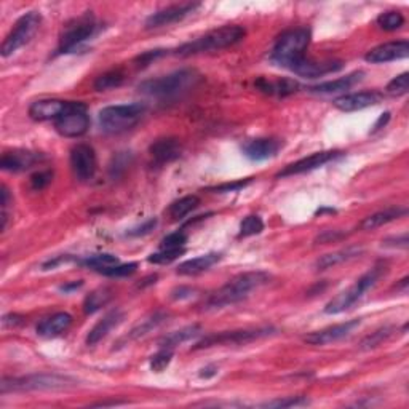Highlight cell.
Wrapping results in <instances>:
<instances>
[{"mask_svg":"<svg viewBox=\"0 0 409 409\" xmlns=\"http://www.w3.org/2000/svg\"><path fill=\"white\" fill-rule=\"evenodd\" d=\"M271 277L264 272H245L227 282L224 287L211 294L208 301L203 304L205 310H217L227 305L237 304L250 296L251 291L266 284Z\"/></svg>","mask_w":409,"mask_h":409,"instance_id":"6da1fadb","label":"cell"},{"mask_svg":"<svg viewBox=\"0 0 409 409\" xmlns=\"http://www.w3.org/2000/svg\"><path fill=\"white\" fill-rule=\"evenodd\" d=\"M246 30L242 26H222L219 29L201 35V37L192 40V42L181 45L176 50V55L190 56L199 53H208V51H217L234 46L245 39Z\"/></svg>","mask_w":409,"mask_h":409,"instance_id":"7a4b0ae2","label":"cell"},{"mask_svg":"<svg viewBox=\"0 0 409 409\" xmlns=\"http://www.w3.org/2000/svg\"><path fill=\"white\" fill-rule=\"evenodd\" d=\"M310 44V30L305 28L289 29L278 37L272 50V61L293 71L305 60V50Z\"/></svg>","mask_w":409,"mask_h":409,"instance_id":"3957f363","label":"cell"},{"mask_svg":"<svg viewBox=\"0 0 409 409\" xmlns=\"http://www.w3.org/2000/svg\"><path fill=\"white\" fill-rule=\"evenodd\" d=\"M200 80V74L194 69H181L172 74L151 79L139 84L138 90L154 98H176L194 88Z\"/></svg>","mask_w":409,"mask_h":409,"instance_id":"277c9868","label":"cell"},{"mask_svg":"<svg viewBox=\"0 0 409 409\" xmlns=\"http://www.w3.org/2000/svg\"><path fill=\"white\" fill-rule=\"evenodd\" d=\"M77 382L67 376L60 374H30L26 377H3L0 390L7 392H33V390H63L74 387Z\"/></svg>","mask_w":409,"mask_h":409,"instance_id":"5b68a950","label":"cell"},{"mask_svg":"<svg viewBox=\"0 0 409 409\" xmlns=\"http://www.w3.org/2000/svg\"><path fill=\"white\" fill-rule=\"evenodd\" d=\"M144 112H146V106L141 102L109 106L100 112V125L106 133H123L136 125L143 118Z\"/></svg>","mask_w":409,"mask_h":409,"instance_id":"8992f818","label":"cell"},{"mask_svg":"<svg viewBox=\"0 0 409 409\" xmlns=\"http://www.w3.org/2000/svg\"><path fill=\"white\" fill-rule=\"evenodd\" d=\"M384 269L385 267L377 266L374 269H371L367 273H365L363 277H360L358 280L355 282V284H352L349 289H345V291L338 294V296L331 299V301L326 304L325 313L336 315V313H343L345 310H349L352 305L358 302L371 288L376 287V283L379 282L381 275L384 273Z\"/></svg>","mask_w":409,"mask_h":409,"instance_id":"52a82bcc","label":"cell"},{"mask_svg":"<svg viewBox=\"0 0 409 409\" xmlns=\"http://www.w3.org/2000/svg\"><path fill=\"white\" fill-rule=\"evenodd\" d=\"M40 23H42V15L39 12H29L23 15L15 24V28L10 30V34L5 37L2 46H0V55L7 58V56L13 55L15 51L21 48L26 44H29L34 35L37 34Z\"/></svg>","mask_w":409,"mask_h":409,"instance_id":"ba28073f","label":"cell"},{"mask_svg":"<svg viewBox=\"0 0 409 409\" xmlns=\"http://www.w3.org/2000/svg\"><path fill=\"white\" fill-rule=\"evenodd\" d=\"M96 33V21L93 15L87 13L74 23L67 24L64 28V33L61 34L60 39V53H71L75 48H79L82 44H85L88 39L93 37Z\"/></svg>","mask_w":409,"mask_h":409,"instance_id":"9c48e42d","label":"cell"},{"mask_svg":"<svg viewBox=\"0 0 409 409\" xmlns=\"http://www.w3.org/2000/svg\"><path fill=\"white\" fill-rule=\"evenodd\" d=\"M273 328H257V329H242V331H227V333L221 334H211L208 338L201 339L200 343H197L194 347L195 350L199 349H208V347L215 345H245L250 344L253 340H257L266 336L273 334Z\"/></svg>","mask_w":409,"mask_h":409,"instance_id":"30bf717a","label":"cell"},{"mask_svg":"<svg viewBox=\"0 0 409 409\" xmlns=\"http://www.w3.org/2000/svg\"><path fill=\"white\" fill-rule=\"evenodd\" d=\"M55 128L64 138L84 136L90 128V117L87 113V106L82 102H74L69 111L55 120Z\"/></svg>","mask_w":409,"mask_h":409,"instance_id":"8fae6325","label":"cell"},{"mask_svg":"<svg viewBox=\"0 0 409 409\" xmlns=\"http://www.w3.org/2000/svg\"><path fill=\"white\" fill-rule=\"evenodd\" d=\"M71 167L75 178L82 183L93 179L98 168L96 154L93 147L88 144H77L71 151Z\"/></svg>","mask_w":409,"mask_h":409,"instance_id":"7c38bea8","label":"cell"},{"mask_svg":"<svg viewBox=\"0 0 409 409\" xmlns=\"http://www.w3.org/2000/svg\"><path fill=\"white\" fill-rule=\"evenodd\" d=\"M340 155H343V152H340V151L315 152L312 155H309V157L301 158V160H298V162H294L291 165H288V167H284L282 172L277 174V178H288V176L313 172V170L323 167V165L331 162V160L340 157Z\"/></svg>","mask_w":409,"mask_h":409,"instance_id":"4fadbf2b","label":"cell"},{"mask_svg":"<svg viewBox=\"0 0 409 409\" xmlns=\"http://www.w3.org/2000/svg\"><path fill=\"white\" fill-rule=\"evenodd\" d=\"M361 320H349L345 323H339L329 328H325L322 331H315V333L305 336V343L310 345H326L331 343H338V340L347 338V336L354 333L358 328Z\"/></svg>","mask_w":409,"mask_h":409,"instance_id":"5bb4252c","label":"cell"},{"mask_svg":"<svg viewBox=\"0 0 409 409\" xmlns=\"http://www.w3.org/2000/svg\"><path fill=\"white\" fill-rule=\"evenodd\" d=\"M199 3H183V5H172V7L160 10V12L151 15L146 19V29H157L163 28V26L174 24L188 17V15L194 13L199 8Z\"/></svg>","mask_w":409,"mask_h":409,"instance_id":"9a60e30c","label":"cell"},{"mask_svg":"<svg viewBox=\"0 0 409 409\" xmlns=\"http://www.w3.org/2000/svg\"><path fill=\"white\" fill-rule=\"evenodd\" d=\"M408 55H409L408 40H398V42H387L370 50L366 53L365 60L371 64H382V63H390V61L408 58Z\"/></svg>","mask_w":409,"mask_h":409,"instance_id":"2e32d148","label":"cell"},{"mask_svg":"<svg viewBox=\"0 0 409 409\" xmlns=\"http://www.w3.org/2000/svg\"><path fill=\"white\" fill-rule=\"evenodd\" d=\"M384 100V95L379 91H360V93H352V95H344L340 98H336L333 104L336 109L343 112H354L361 111V109L371 107L379 104Z\"/></svg>","mask_w":409,"mask_h":409,"instance_id":"e0dca14e","label":"cell"},{"mask_svg":"<svg viewBox=\"0 0 409 409\" xmlns=\"http://www.w3.org/2000/svg\"><path fill=\"white\" fill-rule=\"evenodd\" d=\"M74 106L72 101H61V100H39L30 104L29 117L35 122H46L56 120L63 116L69 109Z\"/></svg>","mask_w":409,"mask_h":409,"instance_id":"ac0fdd59","label":"cell"},{"mask_svg":"<svg viewBox=\"0 0 409 409\" xmlns=\"http://www.w3.org/2000/svg\"><path fill=\"white\" fill-rule=\"evenodd\" d=\"M282 143L278 139L273 138H257L248 141L243 146V154L253 162H262V160H269L275 157L280 151Z\"/></svg>","mask_w":409,"mask_h":409,"instance_id":"d6986e66","label":"cell"},{"mask_svg":"<svg viewBox=\"0 0 409 409\" xmlns=\"http://www.w3.org/2000/svg\"><path fill=\"white\" fill-rule=\"evenodd\" d=\"M42 160V155L35 154V152H29V151H10L5 152L2 155V160H0V168L3 172H12V173H18V172H24V170L33 168L35 163Z\"/></svg>","mask_w":409,"mask_h":409,"instance_id":"ffe728a7","label":"cell"},{"mask_svg":"<svg viewBox=\"0 0 409 409\" xmlns=\"http://www.w3.org/2000/svg\"><path fill=\"white\" fill-rule=\"evenodd\" d=\"M149 152H151L155 163L165 165L179 158L183 147H181V143L176 138H163L157 139L149 149Z\"/></svg>","mask_w":409,"mask_h":409,"instance_id":"44dd1931","label":"cell"},{"mask_svg":"<svg viewBox=\"0 0 409 409\" xmlns=\"http://www.w3.org/2000/svg\"><path fill=\"white\" fill-rule=\"evenodd\" d=\"M344 67L343 61H322V63H317V61H310L305 58L301 64L294 67L293 72L309 77V79H317V77H323L326 74H333V72H338Z\"/></svg>","mask_w":409,"mask_h":409,"instance_id":"7402d4cb","label":"cell"},{"mask_svg":"<svg viewBox=\"0 0 409 409\" xmlns=\"http://www.w3.org/2000/svg\"><path fill=\"white\" fill-rule=\"evenodd\" d=\"M122 322H123V313L120 310H112V312H109L106 317L100 320V322L93 326L90 333H88L87 345H96L100 340L104 339L113 328H117Z\"/></svg>","mask_w":409,"mask_h":409,"instance_id":"603a6c76","label":"cell"},{"mask_svg":"<svg viewBox=\"0 0 409 409\" xmlns=\"http://www.w3.org/2000/svg\"><path fill=\"white\" fill-rule=\"evenodd\" d=\"M72 325V317L66 312H58L51 317L45 318L37 326V334L42 338H56V336L63 334L64 331Z\"/></svg>","mask_w":409,"mask_h":409,"instance_id":"cb8c5ba5","label":"cell"},{"mask_svg":"<svg viewBox=\"0 0 409 409\" xmlns=\"http://www.w3.org/2000/svg\"><path fill=\"white\" fill-rule=\"evenodd\" d=\"M221 261L219 253H208V255L189 259L183 264H179L178 272L179 275H197V273H201L208 271L210 267H213L216 262Z\"/></svg>","mask_w":409,"mask_h":409,"instance_id":"d4e9b609","label":"cell"},{"mask_svg":"<svg viewBox=\"0 0 409 409\" xmlns=\"http://www.w3.org/2000/svg\"><path fill=\"white\" fill-rule=\"evenodd\" d=\"M408 210L406 208H400V206H393V208H387L384 211H379V213H374L371 216H367L363 219V222L360 224V229L363 230H374L377 227H382L388 224V222H393L400 217L406 216Z\"/></svg>","mask_w":409,"mask_h":409,"instance_id":"484cf974","label":"cell"},{"mask_svg":"<svg viewBox=\"0 0 409 409\" xmlns=\"http://www.w3.org/2000/svg\"><path fill=\"white\" fill-rule=\"evenodd\" d=\"M365 77V72H352V74L345 75V77H340V79H336V80H329V82H323V84H320L317 87H312L310 88V91L312 93H338V91H345L352 88L354 85L361 82V79Z\"/></svg>","mask_w":409,"mask_h":409,"instance_id":"4316f807","label":"cell"},{"mask_svg":"<svg viewBox=\"0 0 409 409\" xmlns=\"http://www.w3.org/2000/svg\"><path fill=\"white\" fill-rule=\"evenodd\" d=\"M256 87L262 93H267V95L289 96V95H293V93L298 91L299 84L291 79H277V80L259 79L256 82Z\"/></svg>","mask_w":409,"mask_h":409,"instance_id":"83f0119b","label":"cell"},{"mask_svg":"<svg viewBox=\"0 0 409 409\" xmlns=\"http://www.w3.org/2000/svg\"><path fill=\"white\" fill-rule=\"evenodd\" d=\"M361 253V248H345V250L336 251V253H329V255L322 256L317 261V269L318 271H326V269H331L338 264H343L350 261V259L356 257Z\"/></svg>","mask_w":409,"mask_h":409,"instance_id":"f1b7e54d","label":"cell"},{"mask_svg":"<svg viewBox=\"0 0 409 409\" xmlns=\"http://www.w3.org/2000/svg\"><path fill=\"white\" fill-rule=\"evenodd\" d=\"M199 334H200V326L192 325V326H188V328H184V329L176 331V333L168 334L167 338H163L162 340H160V345H162V349H172L173 350L176 345L188 343V340H190Z\"/></svg>","mask_w":409,"mask_h":409,"instance_id":"f546056e","label":"cell"},{"mask_svg":"<svg viewBox=\"0 0 409 409\" xmlns=\"http://www.w3.org/2000/svg\"><path fill=\"white\" fill-rule=\"evenodd\" d=\"M111 298H112V291L109 288H98L95 291H91L87 296L85 304H84L85 313L90 315V313L98 312V310L104 307V305L111 301Z\"/></svg>","mask_w":409,"mask_h":409,"instance_id":"4dcf8cb0","label":"cell"},{"mask_svg":"<svg viewBox=\"0 0 409 409\" xmlns=\"http://www.w3.org/2000/svg\"><path fill=\"white\" fill-rule=\"evenodd\" d=\"M200 205V199L197 195H185L183 199L176 200L174 203H172L170 206V216L173 217V219H183L184 216H188L189 213H192V211L197 208V206Z\"/></svg>","mask_w":409,"mask_h":409,"instance_id":"1f68e13d","label":"cell"},{"mask_svg":"<svg viewBox=\"0 0 409 409\" xmlns=\"http://www.w3.org/2000/svg\"><path fill=\"white\" fill-rule=\"evenodd\" d=\"M165 320H167V313H163V312L154 313L152 317L146 318L143 323H139L136 328L131 329V333H129V339L143 338V336H146L147 333H151L152 329L157 328V326L162 325Z\"/></svg>","mask_w":409,"mask_h":409,"instance_id":"d6a6232c","label":"cell"},{"mask_svg":"<svg viewBox=\"0 0 409 409\" xmlns=\"http://www.w3.org/2000/svg\"><path fill=\"white\" fill-rule=\"evenodd\" d=\"M125 80V75L120 71H111L106 72V74L100 75L95 82V90L96 91H107L112 90V88H117L123 84Z\"/></svg>","mask_w":409,"mask_h":409,"instance_id":"836d02e7","label":"cell"},{"mask_svg":"<svg viewBox=\"0 0 409 409\" xmlns=\"http://www.w3.org/2000/svg\"><path fill=\"white\" fill-rule=\"evenodd\" d=\"M405 24V17L400 12H385L377 18V26L384 30H397Z\"/></svg>","mask_w":409,"mask_h":409,"instance_id":"e575fe53","label":"cell"},{"mask_svg":"<svg viewBox=\"0 0 409 409\" xmlns=\"http://www.w3.org/2000/svg\"><path fill=\"white\" fill-rule=\"evenodd\" d=\"M84 264L87 267L93 269V271L101 272L102 269H107V267L116 266V264H118V257L104 253V255H96V256H91V257L85 259Z\"/></svg>","mask_w":409,"mask_h":409,"instance_id":"d590c367","label":"cell"},{"mask_svg":"<svg viewBox=\"0 0 409 409\" xmlns=\"http://www.w3.org/2000/svg\"><path fill=\"white\" fill-rule=\"evenodd\" d=\"M264 230V222L259 216H248L242 221L240 224V235L242 237H251V235H257Z\"/></svg>","mask_w":409,"mask_h":409,"instance_id":"8d00e7d4","label":"cell"},{"mask_svg":"<svg viewBox=\"0 0 409 409\" xmlns=\"http://www.w3.org/2000/svg\"><path fill=\"white\" fill-rule=\"evenodd\" d=\"M392 334H393V328L377 329L376 333H372L371 336H367L366 339H363V343H361V349L363 350L376 349V347H379L382 343H385Z\"/></svg>","mask_w":409,"mask_h":409,"instance_id":"74e56055","label":"cell"},{"mask_svg":"<svg viewBox=\"0 0 409 409\" xmlns=\"http://www.w3.org/2000/svg\"><path fill=\"white\" fill-rule=\"evenodd\" d=\"M408 88H409V74L408 72H403V74L395 77V79L387 85L385 90L388 95L392 96H401V95H406Z\"/></svg>","mask_w":409,"mask_h":409,"instance_id":"f35d334b","label":"cell"},{"mask_svg":"<svg viewBox=\"0 0 409 409\" xmlns=\"http://www.w3.org/2000/svg\"><path fill=\"white\" fill-rule=\"evenodd\" d=\"M138 264L136 262H129V264H116V266H111L107 269H102L100 273L106 277H128L131 273L136 272Z\"/></svg>","mask_w":409,"mask_h":409,"instance_id":"ab89813d","label":"cell"},{"mask_svg":"<svg viewBox=\"0 0 409 409\" xmlns=\"http://www.w3.org/2000/svg\"><path fill=\"white\" fill-rule=\"evenodd\" d=\"M173 360V350L172 349H162L158 354H155L151 360V367L155 372H162L167 370Z\"/></svg>","mask_w":409,"mask_h":409,"instance_id":"60d3db41","label":"cell"},{"mask_svg":"<svg viewBox=\"0 0 409 409\" xmlns=\"http://www.w3.org/2000/svg\"><path fill=\"white\" fill-rule=\"evenodd\" d=\"M185 243H188V235L183 232H174L163 238L160 243V250H179V248H184Z\"/></svg>","mask_w":409,"mask_h":409,"instance_id":"b9f144b4","label":"cell"},{"mask_svg":"<svg viewBox=\"0 0 409 409\" xmlns=\"http://www.w3.org/2000/svg\"><path fill=\"white\" fill-rule=\"evenodd\" d=\"M181 255H184V248H179V250H160L158 253H154V255L149 256V262L170 264Z\"/></svg>","mask_w":409,"mask_h":409,"instance_id":"7bdbcfd3","label":"cell"},{"mask_svg":"<svg viewBox=\"0 0 409 409\" xmlns=\"http://www.w3.org/2000/svg\"><path fill=\"white\" fill-rule=\"evenodd\" d=\"M309 405V400L304 397H288L282 400H273L269 403H264V408H293V406H304Z\"/></svg>","mask_w":409,"mask_h":409,"instance_id":"ee69618b","label":"cell"},{"mask_svg":"<svg viewBox=\"0 0 409 409\" xmlns=\"http://www.w3.org/2000/svg\"><path fill=\"white\" fill-rule=\"evenodd\" d=\"M51 179H53V172H50V170H46V172H39L33 174V178H30V185H33V189L35 190H42L51 183Z\"/></svg>","mask_w":409,"mask_h":409,"instance_id":"f6af8a7d","label":"cell"},{"mask_svg":"<svg viewBox=\"0 0 409 409\" xmlns=\"http://www.w3.org/2000/svg\"><path fill=\"white\" fill-rule=\"evenodd\" d=\"M253 183V178H248V179H242V181H235V183H227V184H222V185H217V188H213L211 190H215V192H219V194H224V192H237V190L240 189H245L248 184Z\"/></svg>","mask_w":409,"mask_h":409,"instance_id":"bcb514c9","label":"cell"},{"mask_svg":"<svg viewBox=\"0 0 409 409\" xmlns=\"http://www.w3.org/2000/svg\"><path fill=\"white\" fill-rule=\"evenodd\" d=\"M157 226V219H149L144 222V224L134 227V229L128 230L129 237H141V235H147L149 232L154 230V227Z\"/></svg>","mask_w":409,"mask_h":409,"instance_id":"7dc6e473","label":"cell"},{"mask_svg":"<svg viewBox=\"0 0 409 409\" xmlns=\"http://www.w3.org/2000/svg\"><path fill=\"white\" fill-rule=\"evenodd\" d=\"M165 55V50H154V51H146V53L138 56V63L139 66H147L149 63H151L152 60H157L158 56H163Z\"/></svg>","mask_w":409,"mask_h":409,"instance_id":"c3c4849f","label":"cell"},{"mask_svg":"<svg viewBox=\"0 0 409 409\" xmlns=\"http://www.w3.org/2000/svg\"><path fill=\"white\" fill-rule=\"evenodd\" d=\"M194 294V289L192 288H185V287H179L176 288L174 291L172 293V298L173 299H184V298H190Z\"/></svg>","mask_w":409,"mask_h":409,"instance_id":"681fc988","label":"cell"},{"mask_svg":"<svg viewBox=\"0 0 409 409\" xmlns=\"http://www.w3.org/2000/svg\"><path fill=\"white\" fill-rule=\"evenodd\" d=\"M343 237V234H339L338 230H333V232H326V234H323L322 237L317 238V242H322V243H326V242H331V240H339V238Z\"/></svg>","mask_w":409,"mask_h":409,"instance_id":"f907efd6","label":"cell"},{"mask_svg":"<svg viewBox=\"0 0 409 409\" xmlns=\"http://www.w3.org/2000/svg\"><path fill=\"white\" fill-rule=\"evenodd\" d=\"M388 120H390V112L382 113V116L379 117V120H377V122L374 123V127H372V131H377V129L384 128V127L387 125V122H388Z\"/></svg>","mask_w":409,"mask_h":409,"instance_id":"816d5d0a","label":"cell"},{"mask_svg":"<svg viewBox=\"0 0 409 409\" xmlns=\"http://www.w3.org/2000/svg\"><path fill=\"white\" fill-rule=\"evenodd\" d=\"M2 323H3V326L18 325V323H21V317H19V315H5Z\"/></svg>","mask_w":409,"mask_h":409,"instance_id":"f5cc1de1","label":"cell"},{"mask_svg":"<svg viewBox=\"0 0 409 409\" xmlns=\"http://www.w3.org/2000/svg\"><path fill=\"white\" fill-rule=\"evenodd\" d=\"M216 372H217L216 366H206V367H203V370H201L200 376L201 377H211V376H215Z\"/></svg>","mask_w":409,"mask_h":409,"instance_id":"db71d44e","label":"cell"},{"mask_svg":"<svg viewBox=\"0 0 409 409\" xmlns=\"http://www.w3.org/2000/svg\"><path fill=\"white\" fill-rule=\"evenodd\" d=\"M123 405V401H101V403H95V408H106V406H118Z\"/></svg>","mask_w":409,"mask_h":409,"instance_id":"11a10c76","label":"cell"},{"mask_svg":"<svg viewBox=\"0 0 409 409\" xmlns=\"http://www.w3.org/2000/svg\"><path fill=\"white\" fill-rule=\"evenodd\" d=\"M82 284H84V283H82V282H79V283H71V284H66V287L61 288V291H64V293H67V291H72V289L80 288Z\"/></svg>","mask_w":409,"mask_h":409,"instance_id":"9f6ffc18","label":"cell"}]
</instances>
